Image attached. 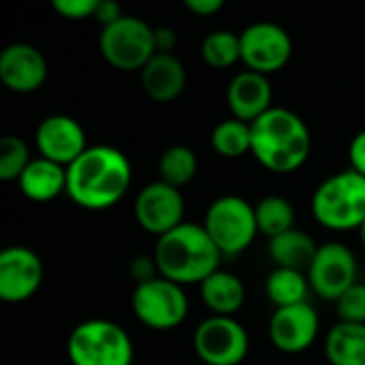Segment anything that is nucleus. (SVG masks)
Instances as JSON below:
<instances>
[{"instance_id": "12", "label": "nucleus", "mask_w": 365, "mask_h": 365, "mask_svg": "<svg viewBox=\"0 0 365 365\" xmlns=\"http://www.w3.org/2000/svg\"><path fill=\"white\" fill-rule=\"evenodd\" d=\"M135 216L141 229L163 237L184 222V197L180 188L165 182H152L143 186L135 201Z\"/></svg>"}, {"instance_id": "4", "label": "nucleus", "mask_w": 365, "mask_h": 365, "mask_svg": "<svg viewBox=\"0 0 365 365\" xmlns=\"http://www.w3.org/2000/svg\"><path fill=\"white\" fill-rule=\"evenodd\" d=\"M314 218L331 231L361 229L365 222V178L346 169L321 182L312 195Z\"/></svg>"}, {"instance_id": "24", "label": "nucleus", "mask_w": 365, "mask_h": 365, "mask_svg": "<svg viewBox=\"0 0 365 365\" xmlns=\"http://www.w3.org/2000/svg\"><path fill=\"white\" fill-rule=\"evenodd\" d=\"M255 212H257V225H259V231L265 233L269 240L272 237H278L291 229H295V210H293V203L280 195H269V197H263L257 205H255Z\"/></svg>"}, {"instance_id": "34", "label": "nucleus", "mask_w": 365, "mask_h": 365, "mask_svg": "<svg viewBox=\"0 0 365 365\" xmlns=\"http://www.w3.org/2000/svg\"><path fill=\"white\" fill-rule=\"evenodd\" d=\"M178 36L175 30L169 26H158L154 28V45H156V53H171V49L175 47Z\"/></svg>"}, {"instance_id": "25", "label": "nucleus", "mask_w": 365, "mask_h": 365, "mask_svg": "<svg viewBox=\"0 0 365 365\" xmlns=\"http://www.w3.org/2000/svg\"><path fill=\"white\" fill-rule=\"evenodd\" d=\"M212 148L225 158H240L246 152H252V128L248 122L237 118L222 120L212 130Z\"/></svg>"}, {"instance_id": "33", "label": "nucleus", "mask_w": 365, "mask_h": 365, "mask_svg": "<svg viewBox=\"0 0 365 365\" xmlns=\"http://www.w3.org/2000/svg\"><path fill=\"white\" fill-rule=\"evenodd\" d=\"M349 158H351V169L365 178V130L353 137L349 145Z\"/></svg>"}, {"instance_id": "36", "label": "nucleus", "mask_w": 365, "mask_h": 365, "mask_svg": "<svg viewBox=\"0 0 365 365\" xmlns=\"http://www.w3.org/2000/svg\"><path fill=\"white\" fill-rule=\"evenodd\" d=\"M359 237H361V242H364V246H365V222L361 225V229H359Z\"/></svg>"}, {"instance_id": "9", "label": "nucleus", "mask_w": 365, "mask_h": 365, "mask_svg": "<svg viewBox=\"0 0 365 365\" xmlns=\"http://www.w3.org/2000/svg\"><path fill=\"white\" fill-rule=\"evenodd\" d=\"M192 342L205 365H240L248 355V334L233 317L212 314L201 321Z\"/></svg>"}, {"instance_id": "2", "label": "nucleus", "mask_w": 365, "mask_h": 365, "mask_svg": "<svg viewBox=\"0 0 365 365\" xmlns=\"http://www.w3.org/2000/svg\"><path fill=\"white\" fill-rule=\"evenodd\" d=\"M222 252L203 225L182 222L156 240L154 261L158 274L175 284H201L220 269Z\"/></svg>"}, {"instance_id": "19", "label": "nucleus", "mask_w": 365, "mask_h": 365, "mask_svg": "<svg viewBox=\"0 0 365 365\" xmlns=\"http://www.w3.org/2000/svg\"><path fill=\"white\" fill-rule=\"evenodd\" d=\"M17 184L32 201H51L60 192H66V167L38 156L30 160Z\"/></svg>"}, {"instance_id": "14", "label": "nucleus", "mask_w": 365, "mask_h": 365, "mask_svg": "<svg viewBox=\"0 0 365 365\" xmlns=\"http://www.w3.org/2000/svg\"><path fill=\"white\" fill-rule=\"evenodd\" d=\"M34 139H36L38 154L62 167L73 165L90 148L86 143L83 126L75 118L64 113L47 115L38 124Z\"/></svg>"}, {"instance_id": "26", "label": "nucleus", "mask_w": 365, "mask_h": 365, "mask_svg": "<svg viewBox=\"0 0 365 365\" xmlns=\"http://www.w3.org/2000/svg\"><path fill=\"white\" fill-rule=\"evenodd\" d=\"M197 169H199L197 156L188 145H171L160 154V160H158L160 182L173 188H182L188 182H192V178L197 175Z\"/></svg>"}, {"instance_id": "27", "label": "nucleus", "mask_w": 365, "mask_h": 365, "mask_svg": "<svg viewBox=\"0 0 365 365\" xmlns=\"http://www.w3.org/2000/svg\"><path fill=\"white\" fill-rule=\"evenodd\" d=\"M201 56L214 68L233 66L237 60H242L240 34H235L231 30H214V32H210L201 43Z\"/></svg>"}, {"instance_id": "16", "label": "nucleus", "mask_w": 365, "mask_h": 365, "mask_svg": "<svg viewBox=\"0 0 365 365\" xmlns=\"http://www.w3.org/2000/svg\"><path fill=\"white\" fill-rule=\"evenodd\" d=\"M47 79V60L30 43H11L0 51V81L19 94L34 92Z\"/></svg>"}, {"instance_id": "5", "label": "nucleus", "mask_w": 365, "mask_h": 365, "mask_svg": "<svg viewBox=\"0 0 365 365\" xmlns=\"http://www.w3.org/2000/svg\"><path fill=\"white\" fill-rule=\"evenodd\" d=\"M66 351L73 365H130L135 355L128 334L105 319L79 323L68 336Z\"/></svg>"}, {"instance_id": "10", "label": "nucleus", "mask_w": 365, "mask_h": 365, "mask_svg": "<svg viewBox=\"0 0 365 365\" xmlns=\"http://www.w3.org/2000/svg\"><path fill=\"white\" fill-rule=\"evenodd\" d=\"M242 62L248 71L269 75L287 66L293 56L291 34L274 21H255L240 34Z\"/></svg>"}, {"instance_id": "23", "label": "nucleus", "mask_w": 365, "mask_h": 365, "mask_svg": "<svg viewBox=\"0 0 365 365\" xmlns=\"http://www.w3.org/2000/svg\"><path fill=\"white\" fill-rule=\"evenodd\" d=\"M308 287H310V282L304 276V272L276 267L267 276L265 293L272 304H276L278 308H287V306L304 304L306 295H308Z\"/></svg>"}, {"instance_id": "1", "label": "nucleus", "mask_w": 365, "mask_h": 365, "mask_svg": "<svg viewBox=\"0 0 365 365\" xmlns=\"http://www.w3.org/2000/svg\"><path fill=\"white\" fill-rule=\"evenodd\" d=\"M130 163L113 145H90L66 167V195L83 210L115 205L130 186Z\"/></svg>"}, {"instance_id": "8", "label": "nucleus", "mask_w": 365, "mask_h": 365, "mask_svg": "<svg viewBox=\"0 0 365 365\" xmlns=\"http://www.w3.org/2000/svg\"><path fill=\"white\" fill-rule=\"evenodd\" d=\"M133 312L150 329L169 331L184 323L188 297L184 289L163 276L137 284L133 293Z\"/></svg>"}, {"instance_id": "13", "label": "nucleus", "mask_w": 365, "mask_h": 365, "mask_svg": "<svg viewBox=\"0 0 365 365\" xmlns=\"http://www.w3.org/2000/svg\"><path fill=\"white\" fill-rule=\"evenodd\" d=\"M43 282V263L26 246H11L0 252V299L19 304L30 299Z\"/></svg>"}, {"instance_id": "17", "label": "nucleus", "mask_w": 365, "mask_h": 365, "mask_svg": "<svg viewBox=\"0 0 365 365\" xmlns=\"http://www.w3.org/2000/svg\"><path fill=\"white\" fill-rule=\"evenodd\" d=\"M227 103L233 118L252 124L272 109V86L267 75L255 71L237 73L227 90Z\"/></svg>"}, {"instance_id": "21", "label": "nucleus", "mask_w": 365, "mask_h": 365, "mask_svg": "<svg viewBox=\"0 0 365 365\" xmlns=\"http://www.w3.org/2000/svg\"><path fill=\"white\" fill-rule=\"evenodd\" d=\"M317 252L319 246L314 244V240L299 229H291L269 240V257L278 267L284 269L308 272Z\"/></svg>"}, {"instance_id": "29", "label": "nucleus", "mask_w": 365, "mask_h": 365, "mask_svg": "<svg viewBox=\"0 0 365 365\" xmlns=\"http://www.w3.org/2000/svg\"><path fill=\"white\" fill-rule=\"evenodd\" d=\"M336 310L342 323H365V284L355 282L338 302Z\"/></svg>"}, {"instance_id": "30", "label": "nucleus", "mask_w": 365, "mask_h": 365, "mask_svg": "<svg viewBox=\"0 0 365 365\" xmlns=\"http://www.w3.org/2000/svg\"><path fill=\"white\" fill-rule=\"evenodd\" d=\"M53 9L66 19H83L96 15L98 0H53Z\"/></svg>"}, {"instance_id": "3", "label": "nucleus", "mask_w": 365, "mask_h": 365, "mask_svg": "<svg viewBox=\"0 0 365 365\" xmlns=\"http://www.w3.org/2000/svg\"><path fill=\"white\" fill-rule=\"evenodd\" d=\"M252 154L274 173H293L299 169L312 148L306 122L291 109L272 107L252 124Z\"/></svg>"}, {"instance_id": "20", "label": "nucleus", "mask_w": 365, "mask_h": 365, "mask_svg": "<svg viewBox=\"0 0 365 365\" xmlns=\"http://www.w3.org/2000/svg\"><path fill=\"white\" fill-rule=\"evenodd\" d=\"M201 299L216 317H233L244 306L246 289L235 274L218 269L201 282Z\"/></svg>"}, {"instance_id": "35", "label": "nucleus", "mask_w": 365, "mask_h": 365, "mask_svg": "<svg viewBox=\"0 0 365 365\" xmlns=\"http://www.w3.org/2000/svg\"><path fill=\"white\" fill-rule=\"evenodd\" d=\"M184 6L197 15H214L225 6V2L222 0H186Z\"/></svg>"}, {"instance_id": "15", "label": "nucleus", "mask_w": 365, "mask_h": 365, "mask_svg": "<svg viewBox=\"0 0 365 365\" xmlns=\"http://www.w3.org/2000/svg\"><path fill=\"white\" fill-rule=\"evenodd\" d=\"M319 336V314L304 302L287 308H278L269 321V338L282 353H304L314 344Z\"/></svg>"}, {"instance_id": "18", "label": "nucleus", "mask_w": 365, "mask_h": 365, "mask_svg": "<svg viewBox=\"0 0 365 365\" xmlns=\"http://www.w3.org/2000/svg\"><path fill=\"white\" fill-rule=\"evenodd\" d=\"M141 83L150 98L158 103H171L186 86V68L173 53H154L141 68Z\"/></svg>"}, {"instance_id": "22", "label": "nucleus", "mask_w": 365, "mask_h": 365, "mask_svg": "<svg viewBox=\"0 0 365 365\" xmlns=\"http://www.w3.org/2000/svg\"><path fill=\"white\" fill-rule=\"evenodd\" d=\"M331 365H365V323H338L325 340Z\"/></svg>"}, {"instance_id": "6", "label": "nucleus", "mask_w": 365, "mask_h": 365, "mask_svg": "<svg viewBox=\"0 0 365 365\" xmlns=\"http://www.w3.org/2000/svg\"><path fill=\"white\" fill-rule=\"evenodd\" d=\"M203 227L225 257L244 252L259 231L255 205L237 195H222L212 201Z\"/></svg>"}, {"instance_id": "11", "label": "nucleus", "mask_w": 365, "mask_h": 365, "mask_svg": "<svg viewBox=\"0 0 365 365\" xmlns=\"http://www.w3.org/2000/svg\"><path fill=\"white\" fill-rule=\"evenodd\" d=\"M310 289L323 299L338 302L357 282V261L351 248L331 242L319 246V252L308 269Z\"/></svg>"}, {"instance_id": "7", "label": "nucleus", "mask_w": 365, "mask_h": 365, "mask_svg": "<svg viewBox=\"0 0 365 365\" xmlns=\"http://www.w3.org/2000/svg\"><path fill=\"white\" fill-rule=\"evenodd\" d=\"M98 47L103 58L120 71H141L156 53L154 28L135 15H124L103 28Z\"/></svg>"}, {"instance_id": "32", "label": "nucleus", "mask_w": 365, "mask_h": 365, "mask_svg": "<svg viewBox=\"0 0 365 365\" xmlns=\"http://www.w3.org/2000/svg\"><path fill=\"white\" fill-rule=\"evenodd\" d=\"M122 17H124V13H122V6H120L118 2H113V0H98V9H96L94 19H96L103 28L115 24V21L122 19Z\"/></svg>"}, {"instance_id": "28", "label": "nucleus", "mask_w": 365, "mask_h": 365, "mask_svg": "<svg viewBox=\"0 0 365 365\" xmlns=\"http://www.w3.org/2000/svg\"><path fill=\"white\" fill-rule=\"evenodd\" d=\"M30 150L21 137L6 135L0 139V180H19L30 165Z\"/></svg>"}, {"instance_id": "31", "label": "nucleus", "mask_w": 365, "mask_h": 365, "mask_svg": "<svg viewBox=\"0 0 365 365\" xmlns=\"http://www.w3.org/2000/svg\"><path fill=\"white\" fill-rule=\"evenodd\" d=\"M130 274H133V278H135L139 284H143V282H148V280L160 276V274H158V267H156V261L150 259V257H145V255H139V257L133 259V263H130Z\"/></svg>"}]
</instances>
